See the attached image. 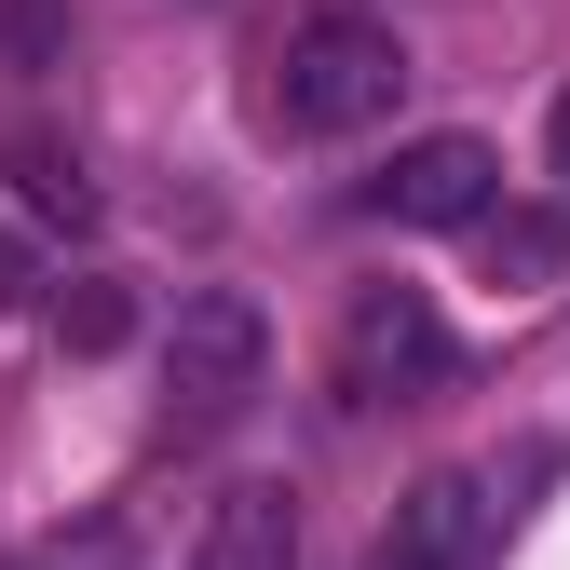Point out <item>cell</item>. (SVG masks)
<instances>
[{"mask_svg":"<svg viewBox=\"0 0 570 570\" xmlns=\"http://www.w3.org/2000/svg\"><path fill=\"white\" fill-rule=\"evenodd\" d=\"M394 96H407V41L381 28V14H285L272 28V55H258V122L272 136H367V122H394Z\"/></svg>","mask_w":570,"mask_h":570,"instance_id":"1","label":"cell"},{"mask_svg":"<svg viewBox=\"0 0 570 570\" xmlns=\"http://www.w3.org/2000/svg\"><path fill=\"white\" fill-rule=\"evenodd\" d=\"M272 367V326L258 299H232V285H190L177 326H164V407H177V435H204V421H232Z\"/></svg>","mask_w":570,"mask_h":570,"instance_id":"2","label":"cell"},{"mask_svg":"<svg viewBox=\"0 0 570 570\" xmlns=\"http://www.w3.org/2000/svg\"><path fill=\"white\" fill-rule=\"evenodd\" d=\"M340 407H394L421 381H449V313L421 299V285H367V299L340 313V353H326Z\"/></svg>","mask_w":570,"mask_h":570,"instance_id":"3","label":"cell"},{"mask_svg":"<svg viewBox=\"0 0 570 570\" xmlns=\"http://www.w3.org/2000/svg\"><path fill=\"white\" fill-rule=\"evenodd\" d=\"M475 204H503V150L489 136H407L367 177V218H394V232H462Z\"/></svg>","mask_w":570,"mask_h":570,"instance_id":"4","label":"cell"},{"mask_svg":"<svg viewBox=\"0 0 570 570\" xmlns=\"http://www.w3.org/2000/svg\"><path fill=\"white\" fill-rule=\"evenodd\" d=\"M489 517H503V503H489L475 475H421L407 503H394V530L367 543V570H475L489 557Z\"/></svg>","mask_w":570,"mask_h":570,"instance_id":"5","label":"cell"},{"mask_svg":"<svg viewBox=\"0 0 570 570\" xmlns=\"http://www.w3.org/2000/svg\"><path fill=\"white\" fill-rule=\"evenodd\" d=\"M190 570H299V489L285 475H232L190 530Z\"/></svg>","mask_w":570,"mask_h":570,"instance_id":"6","label":"cell"},{"mask_svg":"<svg viewBox=\"0 0 570 570\" xmlns=\"http://www.w3.org/2000/svg\"><path fill=\"white\" fill-rule=\"evenodd\" d=\"M475 258H489V285H503V299H530V285H557L570 272V218L557 204H475Z\"/></svg>","mask_w":570,"mask_h":570,"instance_id":"7","label":"cell"},{"mask_svg":"<svg viewBox=\"0 0 570 570\" xmlns=\"http://www.w3.org/2000/svg\"><path fill=\"white\" fill-rule=\"evenodd\" d=\"M0 177H14V204H28V218L96 232V177H82V150H68L55 122H14V136H0Z\"/></svg>","mask_w":570,"mask_h":570,"instance_id":"8","label":"cell"},{"mask_svg":"<svg viewBox=\"0 0 570 570\" xmlns=\"http://www.w3.org/2000/svg\"><path fill=\"white\" fill-rule=\"evenodd\" d=\"M136 340V299H122V272H82L55 299V353H122Z\"/></svg>","mask_w":570,"mask_h":570,"instance_id":"9","label":"cell"},{"mask_svg":"<svg viewBox=\"0 0 570 570\" xmlns=\"http://www.w3.org/2000/svg\"><path fill=\"white\" fill-rule=\"evenodd\" d=\"M14 570H122V517H82V530H55V543H28Z\"/></svg>","mask_w":570,"mask_h":570,"instance_id":"10","label":"cell"},{"mask_svg":"<svg viewBox=\"0 0 570 570\" xmlns=\"http://www.w3.org/2000/svg\"><path fill=\"white\" fill-rule=\"evenodd\" d=\"M28 285H41V258H28V232H0V313H14Z\"/></svg>","mask_w":570,"mask_h":570,"instance_id":"11","label":"cell"},{"mask_svg":"<svg viewBox=\"0 0 570 570\" xmlns=\"http://www.w3.org/2000/svg\"><path fill=\"white\" fill-rule=\"evenodd\" d=\"M543 150H557V177H570V96H557V109H543Z\"/></svg>","mask_w":570,"mask_h":570,"instance_id":"12","label":"cell"}]
</instances>
